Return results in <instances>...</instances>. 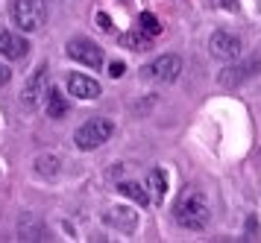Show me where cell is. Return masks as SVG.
Listing matches in <instances>:
<instances>
[{"mask_svg":"<svg viewBox=\"0 0 261 243\" xmlns=\"http://www.w3.org/2000/svg\"><path fill=\"white\" fill-rule=\"evenodd\" d=\"M212 220V208H208V199L200 187L188 185L185 191H179L176 197V223L188 232H200L205 229Z\"/></svg>","mask_w":261,"mask_h":243,"instance_id":"obj_1","label":"cell"},{"mask_svg":"<svg viewBox=\"0 0 261 243\" xmlns=\"http://www.w3.org/2000/svg\"><path fill=\"white\" fill-rule=\"evenodd\" d=\"M9 15L21 33H38L47 21V6H44V0H12Z\"/></svg>","mask_w":261,"mask_h":243,"instance_id":"obj_2","label":"cell"},{"mask_svg":"<svg viewBox=\"0 0 261 243\" xmlns=\"http://www.w3.org/2000/svg\"><path fill=\"white\" fill-rule=\"evenodd\" d=\"M112 135H115V123H112L109 117H91V120H85L83 126L73 132V144H76L80 150L91 152V150H97V147H103Z\"/></svg>","mask_w":261,"mask_h":243,"instance_id":"obj_3","label":"cell"},{"mask_svg":"<svg viewBox=\"0 0 261 243\" xmlns=\"http://www.w3.org/2000/svg\"><path fill=\"white\" fill-rule=\"evenodd\" d=\"M65 50H68V56H71L73 62H80L85 68H100V65H103V50H100V44L91 41V38H85V35L71 38Z\"/></svg>","mask_w":261,"mask_h":243,"instance_id":"obj_4","label":"cell"},{"mask_svg":"<svg viewBox=\"0 0 261 243\" xmlns=\"http://www.w3.org/2000/svg\"><path fill=\"white\" fill-rule=\"evenodd\" d=\"M141 73L147 79H155V82H176L179 73H182V59L176 53H165V56L153 59Z\"/></svg>","mask_w":261,"mask_h":243,"instance_id":"obj_5","label":"cell"},{"mask_svg":"<svg viewBox=\"0 0 261 243\" xmlns=\"http://www.w3.org/2000/svg\"><path fill=\"white\" fill-rule=\"evenodd\" d=\"M241 50H244L241 38L232 35V33H226V30H217V33L208 38V53H212V59H217V62H235V59L241 56Z\"/></svg>","mask_w":261,"mask_h":243,"instance_id":"obj_6","label":"cell"},{"mask_svg":"<svg viewBox=\"0 0 261 243\" xmlns=\"http://www.w3.org/2000/svg\"><path fill=\"white\" fill-rule=\"evenodd\" d=\"M44 94H47V65H41V68L27 79L24 91H21V103L27 109H36L41 100H44Z\"/></svg>","mask_w":261,"mask_h":243,"instance_id":"obj_7","label":"cell"},{"mask_svg":"<svg viewBox=\"0 0 261 243\" xmlns=\"http://www.w3.org/2000/svg\"><path fill=\"white\" fill-rule=\"evenodd\" d=\"M261 70V56L252 59V62H241V65H232V68H226L220 76H217V82L223 85V88H238L244 79H249V76H255Z\"/></svg>","mask_w":261,"mask_h":243,"instance_id":"obj_8","label":"cell"},{"mask_svg":"<svg viewBox=\"0 0 261 243\" xmlns=\"http://www.w3.org/2000/svg\"><path fill=\"white\" fill-rule=\"evenodd\" d=\"M103 223L115 226L118 232H132V229L138 226V214H135V208H129V205H112V208L103 211Z\"/></svg>","mask_w":261,"mask_h":243,"instance_id":"obj_9","label":"cell"},{"mask_svg":"<svg viewBox=\"0 0 261 243\" xmlns=\"http://www.w3.org/2000/svg\"><path fill=\"white\" fill-rule=\"evenodd\" d=\"M68 94L76 100H97L100 97V82L85 76V73H71L68 76Z\"/></svg>","mask_w":261,"mask_h":243,"instance_id":"obj_10","label":"cell"},{"mask_svg":"<svg viewBox=\"0 0 261 243\" xmlns=\"http://www.w3.org/2000/svg\"><path fill=\"white\" fill-rule=\"evenodd\" d=\"M27 53H30V41H27L24 35L18 33H0V56L3 59H12V62H18V59H24Z\"/></svg>","mask_w":261,"mask_h":243,"instance_id":"obj_11","label":"cell"},{"mask_svg":"<svg viewBox=\"0 0 261 243\" xmlns=\"http://www.w3.org/2000/svg\"><path fill=\"white\" fill-rule=\"evenodd\" d=\"M50 232L44 229V223L36 220L33 214H24L18 223V240H47Z\"/></svg>","mask_w":261,"mask_h":243,"instance_id":"obj_12","label":"cell"},{"mask_svg":"<svg viewBox=\"0 0 261 243\" xmlns=\"http://www.w3.org/2000/svg\"><path fill=\"white\" fill-rule=\"evenodd\" d=\"M147 194H150V199H153L155 205H162L167 197V176L162 167H153L150 170V176H147Z\"/></svg>","mask_w":261,"mask_h":243,"instance_id":"obj_13","label":"cell"},{"mask_svg":"<svg viewBox=\"0 0 261 243\" xmlns=\"http://www.w3.org/2000/svg\"><path fill=\"white\" fill-rule=\"evenodd\" d=\"M36 173L38 176H47V179H53V176L62 173V158L59 155H50V152H44V155H36Z\"/></svg>","mask_w":261,"mask_h":243,"instance_id":"obj_14","label":"cell"},{"mask_svg":"<svg viewBox=\"0 0 261 243\" xmlns=\"http://www.w3.org/2000/svg\"><path fill=\"white\" fill-rule=\"evenodd\" d=\"M44 103H47V115L53 117V120H59V117L68 115V100H65V97L56 91V88L44 94Z\"/></svg>","mask_w":261,"mask_h":243,"instance_id":"obj_15","label":"cell"},{"mask_svg":"<svg viewBox=\"0 0 261 243\" xmlns=\"http://www.w3.org/2000/svg\"><path fill=\"white\" fill-rule=\"evenodd\" d=\"M118 191L123 194L126 199H132V202H138V205H150V194L144 191L138 182H120Z\"/></svg>","mask_w":261,"mask_h":243,"instance_id":"obj_16","label":"cell"},{"mask_svg":"<svg viewBox=\"0 0 261 243\" xmlns=\"http://www.w3.org/2000/svg\"><path fill=\"white\" fill-rule=\"evenodd\" d=\"M150 41H153V38H150L147 33H141V30H135V33H123V35H120V44L129 47V50H147V47H150Z\"/></svg>","mask_w":261,"mask_h":243,"instance_id":"obj_17","label":"cell"},{"mask_svg":"<svg viewBox=\"0 0 261 243\" xmlns=\"http://www.w3.org/2000/svg\"><path fill=\"white\" fill-rule=\"evenodd\" d=\"M138 30L147 33L150 38H155V35L162 33V23H159V18H155L153 12H141V18H138Z\"/></svg>","mask_w":261,"mask_h":243,"instance_id":"obj_18","label":"cell"},{"mask_svg":"<svg viewBox=\"0 0 261 243\" xmlns=\"http://www.w3.org/2000/svg\"><path fill=\"white\" fill-rule=\"evenodd\" d=\"M97 23H100L103 33H112V30H115V26H112V18H109L106 12H97Z\"/></svg>","mask_w":261,"mask_h":243,"instance_id":"obj_19","label":"cell"},{"mask_svg":"<svg viewBox=\"0 0 261 243\" xmlns=\"http://www.w3.org/2000/svg\"><path fill=\"white\" fill-rule=\"evenodd\" d=\"M123 62H112V65H109V76H112V79H120V76H123Z\"/></svg>","mask_w":261,"mask_h":243,"instance_id":"obj_20","label":"cell"},{"mask_svg":"<svg viewBox=\"0 0 261 243\" xmlns=\"http://www.w3.org/2000/svg\"><path fill=\"white\" fill-rule=\"evenodd\" d=\"M9 79H12V68L0 62V85H6V82H9Z\"/></svg>","mask_w":261,"mask_h":243,"instance_id":"obj_21","label":"cell"}]
</instances>
